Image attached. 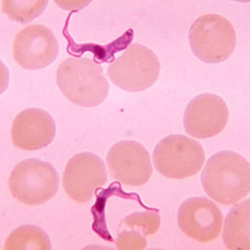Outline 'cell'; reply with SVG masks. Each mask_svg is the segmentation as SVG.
I'll use <instances>...</instances> for the list:
<instances>
[{
  "instance_id": "obj_2",
  "label": "cell",
  "mask_w": 250,
  "mask_h": 250,
  "mask_svg": "<svg viewBox=\"0 0 250 250\" xmlns=\"http://www.w3.org/2000/svg\"><path fill=\"white\" fill-rule=\"evenodd\" d=\"M56 80L60 91L72 104L96 107L109 94V83L103 68L90 58L69 57L59 64Z\"/></svg>"
},
{
  "instance_id": "obj_6",
  "label": "cell",
  "mask_w": 250,
  "mask_h": 250,
  "mask_svg": "<svg viewBox=\"0 0 250 250\" xmlns=\"http://www.w3.org/2000/svg\"><path fill=\"white\" fill-rule=\"evenodd\" d=\"M160 72L157 55L148 47L132 43L108 68V76L116 86L129 92L148 89Z\"/></svg>"
},
{
  "instance_id": "obj_14",
  "label": "cell",
  "mask_w": 250,
  "mask_h": 250,
  "mask_svg": "<svg viewBox=\"0 0 250 250\" xmlns=\"http://www.w3.org/2000/svg\"><path fill=\"white\" fill-rule=\"evenodd\" d=\"M37 249L50 250L51 241L47 232L38 226H21L10 233L6 239L5 250Z\"/></svg>"
},
{
  "instance_id": "obj_16",
  "label": "cell",
  "mask_w": 250,
  "mask_h": 250,
  "mask_svg": "<svg viewBox=\"0 0 250 250\" xmlns=\"http://www.w3.org/2000/svg\"><path fill=\"white\" fill-rule=\"evenodd\" d=\"M122 224L128 228L143 233L144 236L155 235L161 225L160 215L157 210L132 212L125 218Z\"/></svg>"
},
{
  "instance_id": "obj_17",
  "label": "cell",
  "mask_w": 250,
  "mask_h": 250,
  "mask_svg": "<svg viewBox=\"0 0 250 250\" xmlns=\"http://www.w3.org/2000/svg\"><path fill=\"white\" fill-rule=\"evenodd\" d=\"M116 247L119 250H140L147 247L146 236L135 230L122 231L117 237Z\"/></svg>"
},
{
  "instance_id": "obj_5",
  "label": "cell",
  "mask_w": 250,
  "mask_h": 250,
  "mask_svg": "<svg viewBox=\"0 0 250 250\" xmlns=\"http://www.w3.org/2000/svg\"><path fill=\"white\" fill-rule=\"evenodd\" d=\"M152 160L157 171L166 178L186 179L201 170L206 157L197 140L183 135H170L157 144Z\"/></svg>"
},
{
  "instance_id": "obj_4",
  "label": "cell",
  "mask_w": 250,
  "mask_h": 250,
  "mask_svg": "<svg viewBox=\"0 0 250 250\" xmlns=\"http://www.w3.org/2000/svg\"><path fill=\"white\" fill-rule=\"evenodd\" d=\"M189 43L198 59L207 63H220L235 50V28L224 16L204 15L189 29Z\"/></svg>"
},
{
  "instance_id": "obj_9",
  "label": "cell",
  "mask_w": 250,
  "mask_h": 250,
  "mask_svg": "<svg viewBox=\"0 0 250 250\" xmlns=\"http://www.w3.org/2000/svg\"><path fill=\"white\" fill-rule=\"evenodd\" d=\"M177 221L185 235L198 243H210L218 238L223 229V212L212 200L192 197L179 207Z\"/></svg>"
},
{
  "instance_id": "obj_3",
  "label": "cell",
  "mask_w": 250,
  "mask_h": 250,
  "mask_svg": "<svg viewBox=\"0 0 250 250\" xmlns=\"http://www.w3.org/2000/svg\"><path fill=\"white\" fill-rule=\"evenodd\" d=\"M8 187L15 199L26 206H39L54 198L59 188V175L48 161L29 158L11 170Z\"/></svg>"
},
{
  "instance_id": "obj_15",
  "label": "cell",
  "mask_w": 250,
  "mask_h": 250,
  "mask_svg": "<svg viewBox=\"0 0 250 250\" xmlns=\"http://www.w3.org/2000/svg\"><path fill=\"white\" fill-rule=\"evenodd\" d=\"M48 1H2L3 13L10 19L21 23H28L43 13Z\"/></svg>"
},
{
  "instance_id": "obj_13",
  "label": "cell",
  "mask_w": 250,
  "mask_h": 250,
  "mask_svg": "<svg viewBox=\"0 0 250 250\" xmlns=\"http://www.w3.org/2000/svg\"><path fill=\"white\" fill-rule=\"evenodd\" d=\"M223 241L230 250L250 249V200L246 199L232 206L226 216Z\"/></svg>"
},
{
  "instance_id": "obj_11",
  "label": "cell",
  "mask_w": 250,
  "mask_h": 250,
  "mask_svg": "<svg viewBox=\"0 0 250 250\" xmlns=\"http://www.w3.org/2000/svg\"><path fill=\"white\" fill-rule=\"evenodd\" d=\"M228 116L227 104L223 98L213 94L199 95L191 99L185 110V130L193 138H211L224 130Z\"/></svg>"
},
{
  "instance_id": "obj_8",
  "label": "cell",
  "mask_w": 250,
  "mask_h": 250,
  "mask_svg": "<svg viewBox=\"0 0 250 250\" xmlns=\"http://www.w3.org/2000/svg\"><path fill=\"white\" fill-rule=\"evenodd\" d=\"M59 43L50 28L29 25L19 31L14 42V58L28 70L46 68L58 57Z\"/></svg>"
},
{
  "instance_id": "obj_1",
  "label": "cell",
  "mask_w": 250,
  "mask_h": 250,
  "mask_svg": "<svg viewBox=\"0 0 250 250\" xmlns=\"http://www.w3.org/2000/svg\"><path fill=\"white\" fill-rule=\"evenodd\" d=\"M204 190L216 203L232 206L247 197L250 190V166L243 156L223 150L211 156L201 172Z\"/></svg>"
},
{
  "instance_id": "obj_12",
  "label": "cell",
  "mask_w": 250,
  "mask_h": 250,
  "mask_svg": "<svg viewBox=\"0 0 250 250\" xmlns=\"http://www.w3.org/2000/svg\"><path fill=\"white\" fill-rule=\"evenodd\" d=\"M57 127L52 117L39 108H28L15 117L11 139L22 150H39L52 143Z\"/></svg>"
},
{
  "instance_id": "obj_10",
  "label": "cell",
  "mask_w": 250,
  "mask_h": 250,
  "mask_svg": "<svg viewBox=\"0 0 250 250\" xmlns=\"http://www.w3.org/2000/svg\"><path fill=\"white\" fill-rule=\"evenodd\" d=\"M107 163L112 178L127 186H143L152 175L150 155L134 140L115 144L108 152Z\"/></svg>"
},
{
  "instance_id": "obj_7",
  "label": "cell",
  "mask_w": 250,
  "mask_h": 250,
  "mask_svg": "<svg viewBox=\"0 0 250 250\" xmlns=\"http://www.w3.org/2000/svg\"><path fill=\"white\" fill-rule=\"evenodd\" d=\"M107 183L106 165L99 156L80 152L68 161L62 175V186L71 200L79 204L89 201Z\"/></svg>"
}]
</instances>
